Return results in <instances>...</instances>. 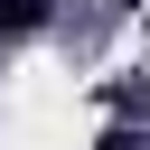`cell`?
I'll list each match as a JSON object with an SVG mask.
<instances>
[{
  "mask_svg": "<svg viewBox=\"0 0 150 150\" xmlns=\"http://www.w3.org/2000/svg\"><path fill=\"white\" fill-rule=\"evenodd\" d=\"M47 19H56V0H0V38H28Z\"/></svg>",
  "mask_w": 150,
  "mask_h": 150,
  "instance_id": "obj_1",
  "label": "cell"
}]
</instances>
